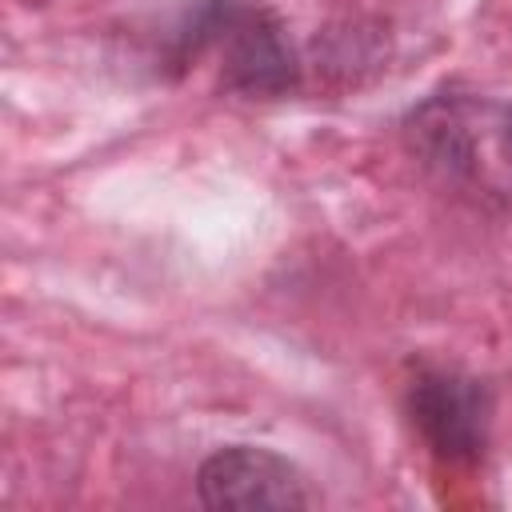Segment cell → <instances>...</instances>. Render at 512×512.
<instances>
[{
    "mask_svg": "<svg viewBox=\"0 0 512 512\" xmlns=\"http://www.w3.org/2000/svg\"><path fill=\"white\" fill-rule=\"evenodd\" d=\"M196 496L208 508H312L304 472L272 452L252 444H232L212 452L196 472Z\"/></svg>",
    "mask_w": 512,
    "mask_h": 512,
    "instance_id": "4",
    "label": "cell"
},
{
    "mask_svg": "<svg viewBox=\"0 0 512 512\" xmlns=\"http://www.w3.org/2000/svg\"><path fill=\"white\" fill-rule=\"evenodd\" d=\"M192 40L220 52V80L244 96H284L300 80L296 52L280 20L244 0H208L192 20Z\"/></svg>",
    "mask_w": 512,
    "mask_h": 512,
    "instance_id": "2",
    "label": "cell"
},
{
    "mask_svg": "<svg viewBox=\"0 0 512 512\" xmlns=\"http://www.w3.org/2000/svg\"><path fill=\"white\" fill-rule=\"evenodd\" d=\"M408 412L440 460L472 464L488 448L492 396L476 376L424 368L408 388Z\"/></svg>",
    "mask_w": 512,
    "mask_h": 512,
    "instance_id": "3",
    "label": "cell"
},
{
    "mask_svg": "<svg viewBox=\"0 0 512 512\" xmlns=\"http://www.w3.org/2000/svg\"><path fill=\"white\" fill-rule=\"evenodd\" d=\"M416 164L480 208L512 204V100L444 88L400 124Z\"/></svg>",
    "mask_w": 512,
    "mask_h": 512,
    "instance_id": "1",
    "label": "cell"
}]
</instances>
